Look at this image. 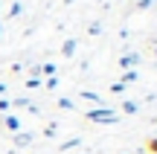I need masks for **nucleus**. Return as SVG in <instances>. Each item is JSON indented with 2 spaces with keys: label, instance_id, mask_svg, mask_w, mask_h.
Masks as SVG:
<instances>
[{
  "label": "nucleus",
  "instance_id": "1",
  "mask_svg": "<svg viewBox=\"0 0 157 154\" xmlns=\"http://www.w3.org/2000/svg\"><path fill=\"white\" fill-rule=\"evenodd\" d=\"M84 119H90V122H105V125H113V122H119V116H117V111H113V108H90L87 114H84Z\"/></svg>",
  "mask_w": 157,
  "mask_h": 154
},
{
  "label": "nucleus",
  "instance_id": "2",
  "mask_svg": "<svg viewBox=\"0 0 157 154\" xmlns=\"http://www.w3.org/2000/svg\"><path fill=\"white\" fill-rule=\"evenodd\" d=\"M32 140H35V134H29V131H17V134H12V145H15V148H26Z\"/></svg>",
  "mask_w": 157,
  "mask_h": 154
},
{
  "label": "nucleus",
  "instance_id": "3",
  "mask_svg": "<svg viewBox=\"0 0 157 154\" xmlns=\"http://www.w3.org/2000/svg\"><path fill=\"white\" fill-rule=\"evenodd\" d=\"M137 64H140V55H137V52H125V55L119 58V67L122 70H134Z\"/></svg>",
  "mask_w": 157,
  "mask_h": 154
},
{
  "label": "nucleus",
  "instance_id": "4",
  "mask_svg": "<svg viewBox=\"0 0 157 154\" xmlns=\"http://www.w3.org/2000/svg\"><path fill=\"white\" fill-rule=\"evenodd\" d=\"M76 47H78V41H76V38H67V41L61 44V55H64V58H73V55H76Z\"/></svg>",
  "mask_w": 157,
  "mask_h": 154
},
{
  "label": "nucleus",
  "instance_id": "5",
  "mask_svg": "<svg viewBox=\"0 0 157 154\" xmlns=\"http://www.w3.org/2000/svg\"><path fill=\"white\" fill-rule=\"evenodd\" d=\"M3 125L9 128L12 134H17V131H21V119H17L15 114H6V116H3Z\"/></svg>",
  "mask_w": 157,
  "mask_h": 154
},
{
  "label": "nucleus",
  "instance_id": "6",
  "mask_svg": "<svg viewBox=\"0 0 157 154\" xmlns=\"http://www.w3.org/2000/svg\"><path fill=\"white\" fill-rule=\"evenodd\" d=\"M78 145H82V137H70L58 145V151H70V148H78Z\"/></svg>",
  "mask_w": 157,
  "mask_h": 154
},
{
  "label": "nucleus",
  "instance_id": "7",
  "mask_svg": "<svg viewBox=\"0 0 157 154\" xmlns=\"http://www.w3.org/2000/svg\"><path fill=\"white\" fill-rule=\"evenodd\" d=\"M137 111H140V105H137V102H131V99H125V102H122V114H128V116H134Z\"/></svg>",
  "mask_w": 157,
  "mask_h": 154
},
{
  "label": "nucleus",
  "instance_id": "8",
  "mask_svg": "<svg viewBox=\"0 0 157 154\" xmlns=\"http://www.w3.org/2000/svg\"><path fill=\"white\" fill-rule=\"evenodd\" d=\"M26 87H29V90H38V87H44L41 76H29V79H26Z\"/></svg>",
  "mask_w": 157,
  "mask_h": 154
},
{
  "label": "nucleus",
  "instance_id": "9",
  "mask_svg": "<svg viewBox=\"0 0 157 154\" xmlns=\"http://www.w3.org/2000/svg\"><path fill=\"white\" fill-rule=\"evenodd\" d=\"M119 81H122V85H134V81H137V70H125Z\"/></svg>",
  "mask_w": 157,
  "mask_h": 154
},
{
  "label": "nucleus",
  "instance_id": "10",
  "mask_svg": "<svg viewBox=\"0 0 157 154\" xmlns=\"http://www.w3.org/2000/svg\"><path fill=\"white\" fill-rule=\"evenodd\" d=\"M9 105H12V108H29V105H32V102H29L26 96H17V99H12Z\"/></svg>",
  "mask_w": 157,
  "mask_h": 154
},
{
  "label": "nucleus",
  "instance_id": "11",
  "mask_svg": "<svg viewBox=\"0 0 157 154\" xmlns=\"http://www.w3.org/2000/svg\"><path fill=\"white\" fill-rule=\"evenodd\" d=\"M58 108H61V111H76V105H73V99L61 96V99H58Z\"/></svg>",
  "mask_w": 157,
  "mask_h": 154
},
{
  "label": "nucleus",
  "instance_id": "12",
  "mask_svg": "<svg viewBox=\"0 0 157 154\" xmlns=\"http://www.w3.org/2000/svg\"><path fill=\"white\" fill-rule=\"evenodd\" d=\"M38 73H44L47 79H50V76H56V64H41V67H38Z\"/></svg>",
  "mask_w": 157,
  "mask_h": 154
},
{
  "label": "nucleus",
  "instance_id": "13",
  "mask_svg": "<svg viewBox=\"0 0 157 154\" xmlns=\"http://www.w3.org/2000/svg\"><path fill=\"white\" fill-rule=\"evenodd\" d=\"M82 99H87V102L99 105V93H93V90H82Z\"/></svg>",
  "mask_w": 157,
  "mask_h": 154
},
{
  "label": "nucleus",
  "instance_id": "14",
  "mask_svg": "<svg viewBox=\"0 0 157 154\" xmlns=\"http://www.w3.org/2000/svg\"><path fill=\"white\" fill-rule=\"evenodd\" d=\"M44 87H47V90H56V87H58V79H56V76H50V79L44 81Z\"/></svg>",
  "mask_w": 157,
  "mask_h": 154
},
{
  "label": "nucleus",
  "instance_id": "15",
  "mask_svg": "<svg viewBox=\"0 0 157 154\" xmlns=\"http://www.w3.org/2000/svg\"><path fill=\"white\" fill-rule=\"evenodd\" d=\"M87 32H90V35H99V32H102V23H99V21H93V23L87 26Z\"/></svg>",
  "mask_w": 157,
  "mask_h": 154
},
{
  "label": "nucleus",
  "instance_id": "16",
  "mask_svg": "<svg viewBox=\"0 0 157 154\" xmlns=\"http://www.w3.org/2000/svg\"><path fill=\"white\" fill-rule=\"evenodd\" d=\"M21 12H23V6H21V3H12V9H9V17H17Z\"/></svg>",
  "mask_w": 157,
  "mask_h": 154
},
{
  "label": "nucleus",
  "instance_id": "17",
  "mask_svg": "<svg viewBox=\"0 0 157 154\" xmlns=\"http://www.w3.org/2000/svg\"><path fill=\"white\" fill-rule=\"evenodd\" d=\"M9 108H12V105H9V99H6V96H0V114H9Z\"/></svg>",
  "mask_w": 157,
  "mask_h": 154
},
{
  "label": "nucleus",
  "instance_id": "18",
  "mask_svg": "<svg viewBox=\"0 0 157 154\" xmlns=\"http://www.w3.org/2000/svg\"><path fill=\"white\" fill-rule=\"evenodd\" d=\"M56 131H58V125H56V122H50V125L44 128V134H47V137H56Z\"/></svg>",
  "mask_w": 157,
  "mask_h": 154
},
{
  "label": "nucleus",
  "instance_id": "19",
  "mask_svg": "<svg viewBox=\"0 0 157 154\" xmlns=\"http://www.w3.org/2000/svg\"><path fill=\"white\" fill-rule=\"evenodd\" d=\"M111 93H125V85H122V81H117V85H111Z\"/></svg>",
  "mask_w": 157,
  "mask_h": 154
},
{
  "label": "nucleus",
  "instance_id": "20",
  "mask_svg": "<svg viewBox=\"0 0 157 154\" xmlns=\"http://www.w3.org/2000/svg\"><path fill=\"white\" fill-rule=\"evenodd\" d=\"M148 6H154V0H140V3H137V9H148Z\"/></svg>",
  "mask_w": 157,
  "mask_h": 154
},
{
  "label": "nucleus",
  "instance_id": "21",
  "mask_svg": "<svg viewBox=\"0 0 157 154\" xmlns=\"http://www.w3.org/2000/svg\"><path fill=\"white\" fill-rule=\"evenodd\" d=\"M148 151H151V154H157V140H151V143H148Z\"/></svg>",
  "mask_w": 157,
  "mask_h": 154
},
{
  "label": "nucleus",
  "instance_id": "22",
  "mask_svg": "<svg viewBox=\"0 0 157 154\" xmlns=\"http://www.w3.org/2000/svg\"><path fill=\"white\" fill-rule=\"evenodd\" d=\"M3 93H6V85H0V96H3Z\"/></svg>",
  "mask_w": 157,
  "mask_h": 154
},
{
  "label": "nucleus",
  "instance_id": "23",
  "mask_svg": "<svg viewBox=\"0 0 157 154\" xmlns=\"http://www.w3.org/2000/svg\"><path fill=\"white\" fill-rule=\"evenodd\" d=\"M64 3H67V6H70V3H76V0H64Z\"/></svg>",
  "mask_w": 157,
  "mask_h": 154
},
{
  "label": "nucleus",
  "instance_id": "24",
  "mask_svg": "<svg viewBox=\"0 0 157 154\" xmlns=\"http://www.w3.org/2000/svg\"><path fill=\"white\" fill-rule=\"evenodd\" d=\"M154 55H157V41H154Z\"/></svg>",
  "mask_w": 157,
  "mask_h": 154
},
{
  "label": "nucleus",
  "instance_id": "25",
  "mask_svg": "<svg viewBox=\"0 0 157 154\" xmlns=\"http://www.w3.org/2000/svg\"><path fill=\"white\" fill-rule=\"evenodd\" d=\"M0 35H3V23H0Z\"/></svg>",
  "mask_w": 157,
  "mask_h": 154
}]
</instances>
